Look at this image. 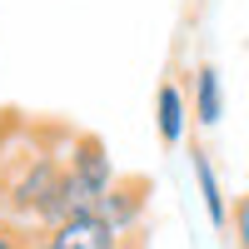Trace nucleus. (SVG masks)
I'll return each instance as SVG.
<instances>
[{"mask_svg": "<svg viewBox=\"0 0 249 249\" xmlns=\"http://www.w3.org/2000/svg\"><path fill=\"white\" fill-rule=\"evenodd\" d=\"M120 179L115 160L100 135H65V190H60V214L95 210L100 195Z\"/></svg>", "mask_w": 249, "mask_h": 249, "instance_id": "obj_1", "label": "nucleus"}, {"mask_svg": "<svg viewBox=\"0 0 249 249\" xmlns=\"http://www.w3.org/2000/svg\"><path fill=\"white\" fill-rule=\"evenodd\" d=\"M95 210L115 224V234H120V239H130V244H135L140 230H144V210H150V179H140V175H120L110 190L100 195Z\"/></svg>", "mask_w": 249, "mask_h": 249, "instance_id": "obj_2", "label": "nucleus"}, {"mask_svg": "<svg viewBox=\"0 0 249 249\" xmlns=\"http://www.w3.org/2000/svg\"><path fill=\"white\" fill-rule=\"evenodd\" d=\"M45 239L55 249H124L130 239L115 234V224L100 214V210H80V214H65L60 224H50Z\"/></svg>", "mask_w": 249, "mask_h": 249, "instance_id": "obj_3", "label": "nucleus"}, {"mask_svg": "<svg viewBox=\"0 0 249 249\" xmlns=\"http://www.w3.org/2000/svg\"><path fill=\"white\" fill-rule=\"evenodd\" d=\"M190 95L179 90V80H160V90H155V130L164 144H184V135H190Z\"/></svg>", "mask_w": 249, "mask_h": 249, "instance_id": "obj_4", "label": "nucleus"}, {"mask_svg": "<svg viewBox=\"0 0 249 249\" xmlns=\"http://www.w3.org/2000/svg\"><path fill=\"white\" fill-rule=\"evenodd\" d=\"M190 110H195V124H199V130H214V124L224 120V80H219V70L210 65V60H204V65H195Z\"/></svg>", "mask_w": 249, "mask_h": 249, "instance_id": "obj_5", "label": "nucleus"}, {"mask_svg": "<svg viewBox=\"0 0 249 249\" xmlns=\"http://www.w3.org/2000/svg\"><path fill=\"white\" fill-rule=\"evenodd\" d=\"M190 170H195V184H199V199H204V214H210L214 230H230V199L219 190V175H214V160L204 144L190 150Z\"/></svg>", "mask_w": 249, "mask_h": 249, "instance_id": "obj_6", "label": "nucleus"}, {"mask_svg": "<svg viewBox=\"0 0 249 249\" xmlns=\"http://www.w3.org/2000/svg\"><path fill=\"white\" fill-rule=\"evenodd\" d=\"M230 234H234V249H249V190L230 204Z\"/></svg>", "mask_w": 249, "mask_h": 249, "instance_id": "obj_7", "label": "nucleus"}, {"mask_svg": "<svg viewBox=\"0 0 249 249\" xmlns=\"http://www.w3.org/2000/svg\"><path fill=\"white\" fill-rule=\"evenodd\" d=\"M30 224H20V219H10V214H0V249H30Z\"/></svg>", "mask_w": 249, "mask_h": 249, "instance_id": "obj_8", "label": "nucleus"}, {"mask_svg": "<svg viewBox=\"0 0 249 249\" xmlns=\"http://www.w3.org/2000/svg\"><path fill=\"white\" fill-rule=\"evenodd\" d=\"M30 249H55V244H50L45 234H40V230H35V234H30Z\"/></svg>", "mask_w": 249, "mask_h": 249, "instance_id": "obj_9", "label": "nucleus"}, {"mask_svg": "<svg viewBox=\"0 0 249 249\" xmlns=\"http://www.w3.org/2000/svg\"><path fill=\"white\" fill-rule=\"evenodd\" d=\"M124 249H140V239H135V244H124Z\"/></svg>", "mask_w": 249, "mask_h": 249, "instance_id": "obj_10", "label": "nucleus"}]
</instances>
